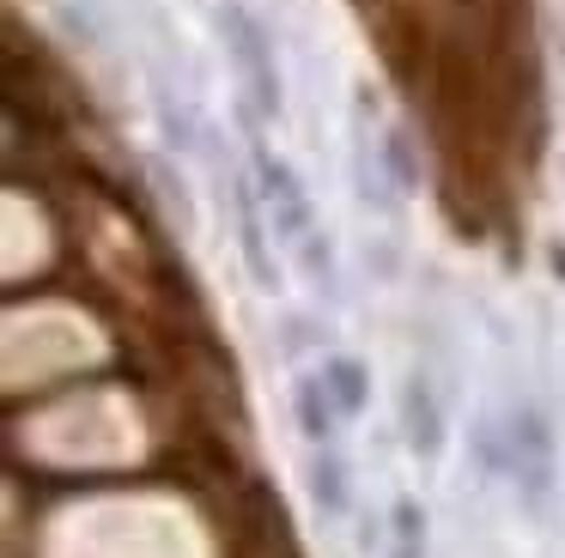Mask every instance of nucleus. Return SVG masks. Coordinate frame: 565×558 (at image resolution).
Instances as JSON below:
<instances>
[{"label":"nucleus","instance_id":"obj_1","mask_svg":"<svg viewBox=\"0 0 565 558\" xmlns=\"http://www.w3.org/2000/svg\"><path fill=\"white\" fill-rule=\"evenodd\" d=\"M213 24H220L225 49H232L237 79H244V97L256 104V116L280 121V109H286V85H280V67H274V36H268V24H262L256 12L244 7V0H220Z\"/></svg>","mask_w":565,"mask_h":558},{"label":"nucleus","instance_id":"obj_2","mask_svg":"<svg viewBox=\"0 0 565 558\" xmlns=\"http://www.w3.org/2000/svg\"><path fill=\"white\" fill-rule=\"evenodd\" d=\"M504 449H511V480H516V497H523L529 516H547L553 504V431L535 407H511L504 419Z\"/></svg>","mask_w":565,"mask_h":558},{"label":"nucleus","instance_id":"obj_3","mask_svg":"<svg viewBox=\"0 0 565 558\" xmlns=\"http://www.w3.org/2000/svg\"><path fill=\"white\" fill-rule=\"evenodd\" d=\"M249 176H256V194H262V206H268V218H274V237L298 249V243L317 230V206H310L298 170L286 164V158H274L268 146L256 140V146H249Z\"/></svg>","mask_w":565,"mask_h":558},{"label":"nucleus","instance_id":"obj_4","mask_svg":"<svg viewBox=\"0 0 565 558\" xmlns=\"http://www.w3.org/2000/svg\"><path fill=\"white\" fill-rule=\"evenodd\" d=\"M232 206H237V249H244V267H249V279H256L262 291H280V261H274V249H268V230H262V194H256V182H237L232 189Z\"/></svg>","mask_w":565,"mask_h":558},{"label":"nucleus","instance_id":"obj_5","mask_svg":"<svg viewBox=\"0 0 565 558\" xmlns=\"http://www.w3.org/2000/svg\"><path fill=\"white\" fill-rule=\"evenodd\" d=\"M402 437H407V449H414L419 461H438L444 455V437H450L438 395H431V383L419 371L402 383Z\"/></svg>","mask_w":565,"mask_h":558},{"label":"nucleus","instance_id":"obj_6","mask_svg":"<svg viewBox=\"0 0 565 558\" xmlns=\"http://www.w3.org/2000/svg\"><path fill=\"white\" fill-rule=\"evenodd\" d=\"M305 492H310V504H317V516L322 522H347L353 516V473H347V461H341V449H310V461H305Z\"/></svg>","mask_w":565,"mask_h":558},{"label":"nucleus","instance_id":"obj_7","mask_svg":"<svg viewBox=\"0 0 565 558\" xmlns=\"http://www.w3.org/2000/svg\"><path fill=\"white\" fill-rule=\"evenodd\" d=\"M292 425H298V437H305L310 449L334 443V431H341V407H334L322 371L317 376H292Z\"/></svg>","mask_w":565,"mask_h":558},{"label":"nucleus","instance_id":"obj_8","mask_svg":"<svg viewBox=\"0 0 565 558\" xmlns=\"http://www.w3.org/2000/svg\"><path fill=\"white\" fill-rule=\"evenodd\" d=\"M322 383H329L341 419H359V412L371 407V371L359 358H347V352H329V358H322Z\"/></svg>","mask_w":565,"mask_h":558},{"label":"nucleus","instance_id":"obj_9","mask_svg":"<svg viewBox=\"0 0 565 558\" xmlns=\"http://www.w3.org/2000/svg\"><path fill=\"white\" fill-rule=\"evenodd\" d=\"M377 158H383V176L395 182V194H414V189H419V158H414V146H407V133H402V128L383 133Z\"/></svg>","mask_w":565,"mask_h":558},{"label":"nucleus","instance_id":"obj_10","mask_svg":"<svg viewBox=\"0 0 565 558\" xmlns=\"http://www.w3.org/2000/svg\"><path fill=\"white\" fill-rule=\"evenodd\" d=\"M298 267H305V279H310V286H322V291H334V243H329V230H310V237L305 243H298Z\"/></svg>","mask_w":565,"mask_h":558},{"label":"nucleus","instance_id":"obj_11","mask_svg":"<svg viewBox=\"0 0 565 558\" xmlns=\"http://www.w3.org/2000/svg\"><path fill=\"white\" fill-rule=\"evenodd\" d=\"M310 340H317V328H310V322H298V315H292V322H286V340H280V346H286V358H298V352H305Z\"/></svg>","mask_w":565,"mask_h":558},{"label":"nucleus","instance_id":"obj_12","mask_svg":"<svg viewBox=\"0 0 565 558\" xmlns=\"http://www.w3.org/2000/svg\"><path fill=\"white\" fill-rule=\"evenodd\" d=\"M390 558H426V540H395Z\"/></svg>","mask_w":565,"mask_h":558}]
</instances>
